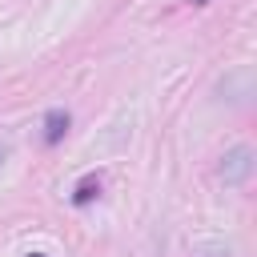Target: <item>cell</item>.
<instances>
[{
	"mask_svg": "<svg viewBox=\"0 0 257 257\" xmlns=\"http://www.w3.org/2000/svg\"><path fill=\"white\" fill-rule=\"evenodd\" d=\"M249 173H253V149L249 145H237L221 157V181L225 185H245Z\"/></svg>",
	"mask_w": 257,
	"mask_h": 257,
	"instance_id": "obj_1",
	"label": "cell"
},
{
	"mask_svg": "<svg viewBox=\"0 0 257 257\" xmlns=\"http://www.w3.org/2000/svg\"><path fill=\"white\" fill-rule=\"evenodd\" d=\"M64 133H68V112L52 108V112L44 116V141H48V145H56V141H60Z\"/></svg>",
	"mask_w": 257,
	"mask_h": 257,
	"instance_id": "obj_2",
	"label": "cell"
},
{
	"mask_svg": "<svg viewBox=\"0 0 257 257\" xmlns=\"http://www.w3.org/2000/svg\"><path fill=\"white\" fill-rule=\"evenodd\" d=\"M96 189H100V181H92V177H88V181H80V189H76V197H72V201H76V205H88V201L96 197Z\"/></svg>",
	"mask_w": 257,
	"mask_h": 257,
	"instance_id": "obj_3",
	"label": "cell"
},
{
	"mask_svg": "<svg viewBox=\"0 0 257 257\" xmlns=\"http://www.w3.org/2000/svg\"><path fill=\"white\" fill-rule=\"evenodd\" d=\"M0 161H4V145H0Z\"/></svg>",
	"mask_w": 257,
	"mask_h": 257,
	"instance_id": "obj_4",
	"label": "cell"
},
{
	"mask_svg": "<svg viewBox=\"0 0 257 257\" xmlns=\"http://www.w3.org/2000/svg\"><path fill=\"white\" fill-rule=\"evenodd\" d=\"M193 4H205V0H193Z\"/></svg>",
	"mask_w": 257,
	"mask_h": 257,
	"instance_id": "obj_5",
	"label": "cell"
},
{
	"mask_svg": "<svg viewBox=\"0 0 257 257\" xmlns=\"http://www.w3.org/2000/svg\"><path fill=\"white\" fill-rule=\"evenodd\" d=\"M32 257H44V253H32Z\"/></svg>",
	"mask_w": 257,
	"mask_h": 257,
	"instance_id": "obj_6",
	"label": "cell"
}]
</instances>
